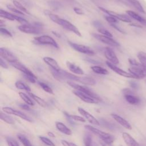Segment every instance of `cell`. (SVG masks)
I'll return each mask as SVG.
<instances>
[{
	"mask_svg": "<svg viewBox=\"0 0 146 146\" xmlns=\"http://www.w3.org/2000/svg\"><path fill=\"white\" fill-rule=\"evenodd\" d=\"M86 60L87 62H88L90 63H94V64H97V63H100L99 62H98L97 61L95 60H93V59H91L90 58H86Z\"/></svg>",
	"mask_w": 146,
	"mask_h": 146,
	"instance_id": "cell-55",
	"label": "cell"
},
{
	"mask_svg": "<svg viewBox=\"0 0 146 146\" xmlns=\"http://www.w3.org/2000/svg\"><path fill=\"white\" fill-rule=\"evenodd\" d=\"M78 111L79 113L81 114L83 116V117H84L85 119H86L89 123L96 125H99L100 124L99 121L94 116H92L88 112L84 110L83 108L81 107H78Z\"/></svg>",
	"mask_w": 146,
	"mask_h": 146,
	"instance_id": "cell-16",
	"label": "cell"
},
{
	"mask_svg": "<svg viewBox=\"0 0 146 146\" xmlns=\"http://www.w3.org/2000/svg\"><path fill=\"white\" fill-rule=\"evenodd\" d=\"M18 29L21 32L27 34H38L41 33V30L39 27L34 25H30V24L20 25L18 27Z\"/></svg>",
	"mask_w": 146,
	"mask_h": 146,
	"instance_id": "cell-12",
	"label": "cell"
},
{
	"mask_svg": "<svg viewBox=\"0 0 146 146\" xmlns=\"http://www.w3.org/2000/svg\"><path fill=\"white\" fill-rule=\"evenodd\" d=\"M111 116L117 123H118L119 124H120L124 128L128 129H132V127L130 125V124L125 119H124L120 116H119L117 114H115V113H112L111 115Z\"/></svg>",
	"mask_w": 146,
	"mask_h": 146,
	"instance_id": "cell-18",
	"label": "cell"
},
{
	"mask_svg": "<svg viewBox=\"0 0 146 146\" xmlns=\"http://www.w3.org/2000/svg\"><path fill=\"white\" fill-rule=\"evenodd\" d=\"M104 55L106 58L108 59V60L111 62V63L116 65L119 64V60L115 54V52L113 51V50L108 47H106L104 50Z\"/></svg>",
	"mask_w": 146,
	"mask_h": 146,
	"instance_id": "cell-15",
	"label": "cell"
},
{
	"mask_svg": "<svg viewBox=\"0 0 146 146\" xmlns=\"http://www.w3.org/2000/svg\"><path fill=\"white\" fill-rule=\"evenodd\" d=\"M106 64L108 66L109 68H110L112 70H113L115 72L119 74V75H121V76L125 77V78H132V79H136V78L133 75H132L130 72H127L124 71L123 70L119 68L118 67H117L115 64L111 63L109 61L106 62Z\"/></svg>",
	"mask_w": 146,
	"mask_h": 146,
	"instance_id": "cell-14",
	"label": "cell"
},
{
	"mask_svg": "<svg viewBox=\"0 0 146 146\" xmlns=\"http://www.w3.org/2000/svg\"><path fill=\"white\" fill-rule=\"evenodd\" d=\"M39 138L40 139V140L44 144H45L46 145H48V146H55V144H54L51 140H50L48 138H47V137L40 136L39 137Z\"/></svg>",
	"mask_w": 146,
	"mask_h": 146,
	"instance_id": "cell-38",
	"label": "cell"
},
{
	"mask_svg": "<svg viewBox=\"0 0 146 146\" xmlns=\"http://www.w3.org/2000/svg\"><path fill=\"white\" fill-rule=\"evenodd\" d=\"M129 3H130L137 10L143 13H145V10H144L142 5L141 3L138 1L137 0H127Z\"/></svg>",
	"mask_w": 146,
	"mask_h": 146,
	"instance_id": "cell-27",
	"label": "cell"
},
{
	"mask_svg": "<svg viewBox=\"0 0 146 146\" xmlns=\"http://www.w3.org/2000/svg\"><path fill=\"white\" fill-rule=\"evenodd\" d=\"M137 58L142 66L146 70V53L144 52H139Z\"/></svg>",
	"mask_w": 146,
	"mask_h": 146,
	"instance_id": "cell-30",
	"label": "cell"
},
{
	"mask_svg": "<svg viewBox=\"0 0 146 146\" xmlns=\"http://www.w3.org/2000/svg\"><path fill=\"white\" fill-rule=\"evenodd\" d=\"M122 137L127 146H139V143L129 133L123 132Z\"/></svg>",
	"mask_w": 146,
	"mask_h": 146,
	"instance_id": "cell-20",
	"label": "cell"
},
{
	"mask_svg": "<svg viewBox=\"0 0 146 146\" xmlns=\"http://www.w3.org/2000/svg\"><path fill=\"white\" fill-rule=\"evenodd\" d=\"M61 72H62L65 80H70L71 82L75 81L79 82L82 84L85 85H90L93 86L96 84V81L92 78L90 77H80L76 75H75L72 74H71L66 70H61Z\"/></svg>",
	"mask_w": 146,
	"mask_h": 146,
	"instance_id": "cell-1",
	"label": "cell"
},
{
	"mask_svg": "<svg viewBox=\"0 0 146 146\" xmlns=\"http://www.w3.org/2000/svg\"><path fill=\"white\" fill-rule=\"evenodd\" d=\"M0 17L3 18L7 19L10 21H14L15 19V15L5 11L2 9H0Z\"/></svg>",
	"mask_w": 146,
	"mask_h": 146,
	"instance_id": "cell-29",
	"label": "cell"
},
{
	"mask_svg": "<svg viewBox=\"0 0 146 146\" xmlns=\"http://www.w3.org/2000/svg\"><path fill=\"white\" fill-rule=\"evenodd\" d=\"M72 92L74 93V95H75L80 99H81L82 101H83L86 103H90V104H98L99 102V100L90 96V95H88L83 92L75 90L72 91Z\"/></svg>",
	"mask_w": 146,
	"mask_h": 146,
	"instance_id": "cell-13",
	"label": "cell"
},
{
	"mask_svg": "<svg viewBox=\"0 0 146 146\" xmlns=\"http://www.w3.org/2000/svg\"><path fill=\"white\" fill-rule=\"evenodd\" d=\"M5 25V22H3L2 20H0V26L1 27H2V26H4Z\"/></svg>",
	"mask_w": 146,
	"mask_h": 146,
	"instance_id": "cell-59",
	"label": "cell"
},
{
	"mask_svg": "<svg viewBox=\"0 0 146 146\" xmlns=\"http://www.w3.org/2000/svg\"><path fill=\"white\" fill-rule=\"evenodd\" d=\"M91 68L93 72H94L96 74H98L107 75L108 74V71L106 69H105L100 66H92V67H91Z\"/></svg>",
	"mask_w": 146,
	"mask_h": 146,
	"instance_id": "cell-28",
	"label": "cell"
},
{
	"mask_svg": "<svg viewBox=\"0 0 146 146\" xmlns=\"http://www.w3.org/2000/svg\"><path fill=\"white\" fill-rule=\"evenodd\" d=\"M84 127L87 129L95 134L96 136H98L101 139V140L103 141L106 143L112 144L115 140V137L113 135L99 130L90 125H85Z\"/></svg>",
	"mask_w": 146,
	"mask_h": 146,
	"instance_id": "cell-2",
	"label": "cell"
},
{
	"mask_svg": "<svg viewBox=\"0 0 146 146\" xmlns=\"http://www.w3.org/2000/svg\"><path fill=\"white\" fill-rule=\"evenodd\" d=\"M128 71L136 78V79H140L146 77V70L141 64L138 66H131L128 68Z\"/></svg>",
	"mask_w": 146,
	"mask_h": 146,
	"instance_id": "cell-7",
	"label": "cell"
},
{
	"mask_svg": "<svg viewBox=\"0 0 146 146\" xmlns=\"http://www.w3.org/2000/svg\"><path fill=\"white\" fill-rule=\"evenodd\" d=\"M2 110L5 113H6L7 114H13L18 117H19L22 119H23L29 122H30V123L33 122V120L30 117L26 115V114H25L24 113L20 111H18V110H14L11 107H3Z\"/></svg>",
	"mask_w": 146,
	"mask_h": 146,
	"instance_id": "cell-10",
	"label": "cell"
},
{
	"mask_svg": "<svg viewBox=\"0 0 146 146\" xmlns=\"http://www.w3.org/2000/svg\"><path fill=\"white\" fill-rule=\"evenodd\" d=\"M74 11H75V13L78 15H82L83 14V12L82 11V9H80V8L79 7H75L74 8Z\"/></svg>",
	"mask_w": 146,
	"mask_h": 146,
	"instance_id": "cell-53",
	"label": "cell"
},
{
	"mask_svg": "<svg viewBox=\"0 0 146 146\" xmlns=\"http://www.w3.org/2000/svg\"><path fill=\"white\" fill-rule=\"evenodd\" d=\"M0 118L1 120L4 121L5 122L8 123V124H14V120L9 115L6 114L5 113H3L2 112H1L0 113Z\"/></svg>",
	"mask_w": 146,
	"mask_h": 146,
	"instance_id": "cell-31",
	"label": "cell"
},
{
	"mask_svg": "<svg viewBox=\"0 0 146 146\" xmlns=\"http://www.w3.org/2000/svg\"><path fill=\"white\" fill-rule=\"evenodd\" d=\"M17 137H18V139L19 140V141L22 143V144L24 146H33V145L31 144L29 139H27L25 136L21 135H18Z\"/></svg>",
	"mask_w": 146,
	"mask_h": 146,
	"instance_id": "cell-34",
	"label": "cell"
},
{
	"mask_svg": "<svg viewBox=\"0 0 146 146\" xmlns=\"http://www.w3.org/2000/svg\"><path fill=\"white\" fill-rule=\"evenodd\" d=\"M66 115L70 118L72 120H74L75 121H80V122H82V123H84L86 122V119H84L83 117L78 116V115H70L68 113H66Z\"/></svg>",
	"mask_w": 146,
	"mask_h": 146,
	"instance_id": "cell-37",
	"label": "cell"
},
{
	"mask_svg": "<svg viewBox=\"0 0 146 146\" xmlns=\"http://www.w3.org/2000/svg\"><path fill=\"white\" fill-rule=\"evenodd\" d=\"M55 126L58 131H59L60 132H61L62 133L65 135H71L72 134L71 130L62 122H59V121L56 122Z\"/></svg>",
	"mask_w": 146,
	"mask_h": 146,
	"instance_id": "cell-22",
	"label": "cell"
},
{
	"mask_svg": "<svg viewBox=\"0 0 146 146\" xmlns=\"http://www.w3.org/2000/svg\"><path fill=\"white\" fill-rule=\"evenodd\" d=\"M24 77L28 80L29 81L30 83H35L36 82V79L37 78H34L32 76H30V75H26V74H24Z\"/></svg>",
	"mask_w": 146,
	"mask_h": 146,
	"instance_id": "cell-46",
	"label": "cell"
},
{
	"mask_svg": "<svg viewBox=\"0 0 146 146\" xmlns=\"http://www.w3.org/2000/svg\"><path fill=\"white\" fill-rule=\"evenodd\" d=\"M15 86L16 88L19 90H25L28 92H30L31 91V89L30 87L27 84H26L25 83L23 82L22 81H21V80L17 81L15 83Z\"/></svg>",
	"mask_w": 146,
	"mask_h": 146,
	"instance_id": "cell-26",
	"label": "cell"
},
{
	"mask_svg": "<svg viewBox=\"0 0 146 146\" xmlns=\"http://www.w3.org/2000/svg\"><path fill=\"white\" fill-rule=\"evenodd\" d=\"M6 141L9 146H19L18 142L11 137H6Z\"/></svg>",
	"mask_w": 146,
	"mask_h": 146,
	"instance_id": "cell-39",
	"label": "cell"
},
{
	"mask_svg": "<svg viewBox=\"0 0 146 146\" xmlns=\"http://www.w3.org/2000/svg\"><path fill=\"white\" fill-rule=\"evenodd\" d=\"M47 135H48L49 136L52 137H55V135H54L52 132H47Z\"/></svg>",
	"mask_w": 146,
	"mask_h": 146,
	"instance_id": "cell-57",
	"label": "cell"
},
{
	"mask_svg": "<svg viewBox=\"0 0 146 146\" xmlns=\"http://www.w3.org/2000/svg\"><path fill=\"white\" fill-rule=\"evenodd\" d=\"M11 66L13 67H14L16 69L21 71L24 74H26V75H30V76H33L34 78H37L36 76L33 74V72H32V71H31L25 65H23V64L19 63V62H15V63H11Z\"/></svg>",
	"mask_w": 146,
	"mask_h": 146,
	"instance_id": "cell-17",
	"label": "cell"
},
{
	"mask_svg": "<svg viewBox=\"0 0 146 146\" xmlns=\"http://www.w3.org/2000/svg\"><path fill=\"white\" fill-rule=\"evenodd\" d=\"M66 64H67L68 68L73 73H74L76 75H82L84 74L83 70L80 67H79L78 66L76 65L75 64L71 63L69 61H67V62H66Z\"/></svg>",
	"mask_w": 146,
	"mask_h": 146,
	"instance_id": "cell-21",
	"label": "cell"
},
{
	"mask_svg": "<svg viewBox=\"0 0 146 146\" xmlns=\"http://www.w3.org/2000/svg\"><path fill=\"white\" fill-rule=\"evenodd\" d=\"M100 144H101L102 146H113V145H112V144H108V143H106L104 142V141H102V140L100 141Z\"/></svg>",
	"mask_w": 146,
	"mask_h": 146,
	"instance_id": "cell-56",
	"label": "cell"
},
{
	"mask_svg": "<svg viewBox=\"0 0 146 146\" xmlns=\"http://www.w3.org/2000/svg\"><path fill=\"white\" fill-rule=\"evenodd\" d=\"M61 143L63 146H78L75 144L71 142H68L65 140H62Z\"/></svg>",
	"mask_w": 146,
	"mask_h": 146,
	"instance_id": "cell-47",
	"label": "cell"
},
{
	"mask_svg": "<svg viewBox=\"0 0 146 146\" xmlns=\"http://www.w3.org/2000/svg\"><path fill=\"white\" fill-rule=\"evenodd\" d=\"M0 65L2 67L4 68H8V66L7 63L5 62V60L2 57L0 58Z\"/></svg>",
	"mask_w": 146,
	"mask_h": 146,
	"instance_id": "cell-50",
	"label": "cell"
},
{
	"mask_svg": "<svg viewBox=\"0 0 146 146\" xmlns=\"http://www.w3.org/2000/svg\"><path fill=\"white\" fill-rule=\"evenodd\" d=\"M57 24L61 26L65 29L75 33L76 35L79 36H82V34L79 31L78 29L69 21L60 18L58 20Z\"/></svg>",
	"mask_w": 146,
	"mask_h": 146,
	"instance_id": "cell-6",
	"label": "cell"
},
{
	"mask_svg": "<svg viewBox=\"0 0 146 146\" xmlns=\"http://www.w3.org/2000/svg\"><path fill=\"white\" fill-rule=\"evenodd\" d=\"M129 83L130 86H131L132 88H134V89H137V88H138L139 86H138V84H137L136 82L132 80V81H129Z\"/></svg>",
	"mask_w": 146,
	"mask_h": 146,
	"instance_id": "cell-52",
	"label": "cell"
},
{
	"mask_svg": "<svg viewBox=\"0 0 146 146\" xmlns=\"http://www.w3.org/2000/svg\"><path fill=\"white\" fill-rule=\"evenodd\" d=\"M128 62H129V63L131 64V66H138V65L140 64V63H139L135 59H132V58H129L128 59Z\"/></svg>",
	"mask_w": 146,
	"mask_h": 146,
	"instance_id": "cell-48",
	"label": "cell"
},
{
	"mask_svg": "<svg viewBox=\"0 0 146 146\" xmlns=\"http://www.w3.org/2000/svg\"><path fill=\"white\" fill-rule=\"evenodd\" d=\"M15 19L18 21V22H19L20 23L22 24V25H27V24H29V22L25 19V18H23L22 17H19V16H17L15 15Z\"/></svg>",
	"mask_w": 146,
	"mask_h": 146,
	"instance_id": "cell-43",
	"label": "cell"
},
{
	"mask_svg": "<svg viewBox=\"0 0 146 146\" xmlns=\"http://www.w3.org/2000/svg\"><path fill=\"white\" fill-rule=\"evenodd\" d=\"M19 95L21 97V98L29 106H34V103L33 102V100L25 93L20 92H19Z\"/></svg>",
	"mask_w": 146,
	"mask_h": 146,
	"instance_id": "cell-32",
	"label": "cell"
},
{
	"mask_svg": "<svg viewBox=\"0 0 146 146\" xmlns=\"http://www.w3.org/2000/svg\"><path fill=\"white\" fill-rule=\"evenodd\" d=\"M38 84L41 87V88L44 91H46V92L47 93H49L50 94H53L54 92H53V91L52 90V88L49 87L47 84L43 83V82H38Z\"/></svg>",
	"mask_w": 146,
	"mask_h": 146,
	"instance_id": "cell-35",
	"label": "cell"
},
{
	"mask_svg": "<svg viewBox=\"0 0 146 146\" xmlns=\"http://www.w3.org/2000/svg\"><path fill=\"white\" fill-rule=\"evenodd\" d=\"M6 7H7V8L9 10H10V11H13V12H14V13H17V14H20V15H24V13H23L22 11H20L19 10L16 9L15 7H14V6H12L11 5H6Z\"/></svg>",
	"mask_w": 146,
	"mask_h": 146,
	"instance_id": "cell-40",
	"label": "cell"
},
{
	"mask_svg": "<svg viewBox=\"0 0 146 146\" xmlns=\"http://www.w3.org/2000/svg\"><path fill=\"white\" fill-rule=\"evenodd\" d=\"M67 84L70 86L72 88H74L75 90H78V91H81V92H83L88 95H90V96L98 100H100V98H99V96L96 95V94H95L94 92H92L91 90H90L88 88L86 87H84V86H82L81 85H79V84H78L73 82H71V81H67Z\"/></svg>",
	"mask_w": 146,
	"mask_h": 146,
	"instance_id": "cell-4",
	"label": "cell"
},
{
	"mask_svg": "<svg viewBox=\"0 0 146 146\" xmlns=\"http://www.w3.org/2000/svg\"><path fill=\"white\" fill-rule=\"evenodd\" d=\"M98 8L100 10H101L102 11H103L104 13L108 14V15L113 17L116 18L117 19H119V20H120L121 21H123L124 22H127V23H131V19H130V18L129 17L124 15V14H119V13H117L115 11L107 10V9H106L104 7H100V6H98Z\"/></svg>",
	"mask_w": 146,
	"mask_h": 146,
	"instance_id": "cell-8",
	"label": "cell"
},
{
	"mask_svg": "<svg viewBox=\"0 0 146 146\" xmlns=\"http://www.w3.org/2000/svg\"><path fill=\"white\" fill-rule=\"evenodd\" d=\"M124 98L126 100V101L132 105H136L140 103V99L133 95V94H125Z\"/></svg>",
	"mask_w": 146,
	"mask_h": 146,
	"instance_id": "cell-24",
	"label": "cell"
},
{
	"mask_svg": "<svg viewBox=\"0 0 146 146\" xmlns=\"http://www.w3.org/2000/svg\"><path fill=\"white\" fill-rule=\"evenodd\" d=\"M98 31L100 33L102 34V35H106V36H109V37H111V38H112V34L108 31L107 30H106V29H104V27H101V28H99L98 29Z\"/></svg>",
	"mask_w": 146,
	"mask_h": 146,
	"instance_id": "cell-41",
	"label": "cell"
},
{
	"mask_svg": "<svg viewBox=\"0 0 146 146\" xmlns=\"http://www.w3.org/2000/svg\"><path fill=\"white\" fill-rule=\"evenodd\" d=\"M50 5L51 6V7L52 8H54V9H59V6H60V4L56 2L55 1H51L50 2Z\"/></svg>",
	"mask_w": 146,
	"mask_h": 146,
	"instance_id": "cell-49",
	"label": "cell"
},
{
	"mask_svg": "<svg viewBox=\"0 0 146 146\" xmlns=\"http://www.w3.org/2000/svg\"><path fill=\"white\" fill-rule=\"evenodd\" d=\"M29 105L28 104H21L19 105V106L23 110H29L30 109V107L29 106Z\"/></svg>",
	"mask_w": 146,
	"mask_h": 146,
	"instance_id": "cell-54",
	"label": "cell"
},
{
	"mask_svg": "<svg viewBox=\"0 0 146 146\" xmlns=\"http://www.w3.org/2000/svg\"><path fill=\"white\" fill-rule=\"evenodd\" d=\"M0 33L2 35L7 36L9 37H12L13 35L12 34L6 29H5L3 27H0Z\"/></svg>",
	"mask_w": 146,
	"mask_h": 146,
	"instance_id": "cell-42",
	"label": "cell"
},
{
	"mask_svg": "<svg viewBox=\"0 0 146 146\" xmlns=\"http://www.w3.org/2000/svg\"><path fill=\"white\" fill-rule=\"evenodd\" d=\"M83 141L85 146H91L92 145V139L89 134H86L84 136Z\"/></svg>",
	"mask_w": 146,
	"mask_h": 146,
	"instance_id": "cell-36",
	"label": "cell"
},
{
	"mask_svg": "<svg viewBox=\"0 0 146 146\" xmlns=\"http://www.w3.org/2000/svg\"><path fill=\"white\" fill-rule=\"evenodd\" d=\"M91 146H93V145H91Z\"/></svg>",
	"mask_w": 146,
	"mask_h": 146,
	"instance_id": "cell-60",
	"label": "cell"
},
{
	"mask_svg": "<svg viewBox=\"0 0 146 146\" xmlns=\"http://www.w3.org/2000/svg\"><path fill=\"white\" fill-rule=\"evenodd\" d=\"M34 43L37 44H48L51 45L55 48H58V45L55 39L49 35H43L34 37L33 41Z\"/></svg>",
	"mask_w": 146,
	"mask_h": 146,
	"instance_id": "cell-3",
	"label": "cell"
},
{
	"mask_svg": "<svg viewBox=\"0 0 146 146\" xmlns=\"http://www.w3.org/2000/svg\"><path fill=\"white\" fill-rule=\"evenodd\" d=\"M92 25H93L95 27H96V28H98V29H99V28H101V27H103V26H102V23H101L99 21H94V22H92Z\"/></svg>",
	"mask_w": 146,
	"mask_h": 146,
	"instance_id": "cell-51",
	"label": "cell"
},
{
	"mask_svg": "<svg viewBox=\"0 0 146 146\" xmlns=\"http://www.w3.org/2000/svg\"><path fill=\"white\" fill-rule=\"evenodd\" d=\"M0 55L4 60L11 63L18 62L16 56L9 50L5 47L0 48Z\"/></svg>",
	"mask_w": 146,
	"mask_h": 146,
	"instance_id": "cell-9",
	"label": "cell"
},
{
	"mask_svg": "<svg viewBox=\"0 0 146 146\" xmlns=\"http://www.w3.org/2000/svg\"><path fill=\"white\" fill-rule=\"evenodd\" d=\"M130 26H135V27H140V28H141L142 27H141V26H140V25H137V24H133V23H132V24H131V25H129Z\"/></svg>",
	"mask_w": 146,
	"mask_h": 146,
	"instance_id": "cell-58",
	"label": "cell"
},
{
	"mask_svg": "<svg viewBox=\"0 0 146 146\" xmlns=\"http://www.w3.org/2000/svg\"><path fill=\"white\" fill-rule=\"evenodd\" d=\"M43 60L44 63H46L51 68V69L56 71H59L61 70L58 63L54 59L49 56H45L43 58Z\"/></svg>",
	"mask_w": 146,
	"mask_h": 146,
	"instance_id": "cell-19",
	"label": "cell"
},
{
	"mask_svg": "<svg viewBox=\"0 0 146 146\" xmlns=\"http://www.w3.org/2000/svg\"><path fill=\"white\" fill-rule=\"evenodd\" d=\"M110 25H111L112 27H113L114 29H115L116 30H117L118 31H119L120 33H122V34H126L125 31L122 28H121L120 26H119L118 25H116L115 23H111V24H110Z\"/></svg>",
	"mask_w": 146,
	"mask_h": 146,
	"instance_id": "cell-45",
	"label": "cell"
},
{
	"mask_svg": "<svg viewBox=\"0 0 146 146\" xmlns=\"http://www.w3.org/2000/svg\"><path fill=\"white\" fill-rule=\"evenodd\" d=\"M126 13L131 18H132L133 19L136 20L137 21L139 22L140 23H141L142 25L146 26V19L144 18H143L142 17H141L140 15H139V14H137L136 13L131 11V10H127L126 11Z\"/></svg>",
	"mask_w": 146,
	"mask_h": 146,
	"instance_id": "cell-23",
	"label": "cell"
},
{
	"mask_svg": "<svg viewBox=\"0 0 146 146\" xmlns=\"http://www.w3.org/2000/svg\"><path fill=\"white\" fill-rule=\"evenodd\" d=\"M105 19H106V21L110 23V24H111V23H116L118 22V21L116 18L113 17H111V16H106L105 17Z\"/></svg>",
	"mask_w": 146,
	"mask_h": 146,
	"instance_id": "cell-44",
	"label": "cell"
},
{
	"mask_svg": "<svg viewBox=\"0 0 146 146\" xmlns=\"http://www.w3.org/2000/svg\"><path fill=\"white\" fill-rule=\"evenodd\" d=\"M92 35L97 40L104 43L108 44L110 46H113V47H118L120 46L119 43L117 42H116L115 40L112 39V38H111L106 35H103L102 34H92Z\"/></svg>",
	"mask_w": 146,
	"mask_h": 146,
	"instance_id": "cell-11",
	"label": "cell"
},
{
	"mask_svg": "<svg viewBox=\"0 0 146 146\" xmlns=\"http://www.w3.org/2000/svg\"><path fill=\"white\" fill-rule=\"evenodd\" d=\"M29 95L30 96L31 98H32V99L35 100L39 106H40L42 107H47V104L46 103V102L42 98H40V97L35 95V94L31 93V92H29Z\"/></svg>",
	"mask_w": 146,
	"mask_h": 146,
	"instance_id": "cell-25",
	"label": "cell"
},
{
	"mask_svg": "<svg viewBox=\"0 0 146 146\" xmlns=\"http://www.w3.org/2000/svg\"><path fill=\"white\" fill-rule=\"evenodd\" d=\"M68 43L73 49H74L76 51H78L80 53H83L88 55H94L95 54V52L90 47L88 46L73 43L70 41H68Z\"/></svg>",
	"mask_w": 146,
	"mask_h": 146,
	"instance_id": "cell-5",
	"label": "cell"
},
{
	"mask_svg": "<svg viewBox=\"0 0 146 146\" xmlns=\"http://www.w3.org/2000/svg\"><path fill=\"white\" fill-rule=\"evenodd\" d=\"M13 3L14 5L18 9H19L20 11H22L23 13H26V14H30V12H29L20 2H19L18 1H16V0H14V1H13Z\"/></svg>",
	"mask_w": 146,
	"mask_h": 146,
	"instance_id": "cell-33",
	"label": "cell"
}]
</instances>
